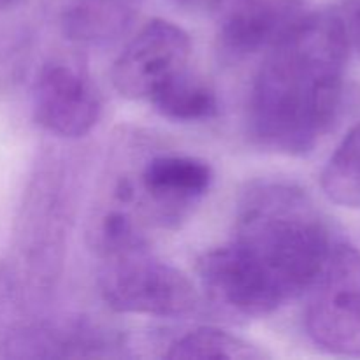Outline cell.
Returning a JSON list of instances; mask_svg holds the SVG:
<instances>
[{
  "mask_svg": "<svg viewBox=\"0 0 360 360\" xmlns=\"http://www.w3.org/2000/svg\"><path fill=\"white\" fill-rule=\"evenodd\" d=\"M322 188L333 202L360 210V123L330 155L322 172Z\"/></svg>",
  "mask_w": 360,
  "mask_h": 360,
  "instance_id": "obj_12",
  "label": "cell"
},
{
  "mask_svg": "<svg viewBox=\"0 0 360 360\" xmlns=\"http://www.w3.org/2000/svg\"><path fill=\"white\" fill-rule=\"evenodd\" d=\"M304 323L315 345L336 355H360V252L334 243L308 290Z\"/></svg>",
  "mask_w": 360,
  "mask_h": 360,
  "instance_id": "obj_4",
  "label": "cell"
},
{
  "mask_svg": "<svg viewBox=\"0 0 360 360\" xmlns=\"http://www.w3.org/2000/svg\"><path fill=\"white\" fill-rule=\"evenodd\" d=\"M186 2H202V0H186Z\"/></svg>",
  "mask_w": 360,
  "mask_h": 360,
  "instance_id": "obj_15",
  "label": "cell"
},
{
  "mask_svg": "<svg viewBox=\"0 0 360 360\" xmlns=\"http://www.w3.org/2000/svg\"><path fill=\"white\" fill-rule=\"evenodd\" d=\"M101 257L98 287L115 311L179 319L199 308V294L192 281L151 255L146 241L104 252Z\"/></svg>",
  "mask_w": 360,
  "mask_h": 360,
  "instance_id": "obj_3",
  "label": "cell"
},
{
  "mask_svg": "<svg viewBox=\"0 0 360 360\" xmlns=\"http://www.w3.org/2000/svg\"><path fill=\"white\" fill-rule=\"evenodd\" d=\"M350 44L336 9L306 13L267 55L250 91L248 130L266 150L306 155L333 129Z\"/></svg>",
  "mask_w": 360,
  "mask_h": 360,
  "instance_id": "obj_2",
  "label": "cell"
},
{
  "mask_svg": "<svg viewBox=\"0 0 360 360\" xmlns=\"http://www.w3.org/2000/svg\"><path fill=\"white\" fill-rule=\"evenodd\" d=\"M306 14V0H221L217 48L221 60L238 63L276 44Z\"/></svg>",
  "mask_w": 360,
  "mask_h": 360,
  "instance_id": "obj_7",
  "label": "cell"
},
{
  "mask_svg": "<svg viewBox=\"0 0 360 360\" xmlns=\"http://www.w3.org/2000/svg\"><path fill=\"white\" fill-rule=\"evenodd\" d=\"M192 44L172 21L151 20L125 46L112 65V84L132 101H150L165 83L188 69Z\"/></svg>",
  "mask_w": 360,
  "mask_h": 360,
  "instance_id": "obj_5",
  "label": "cell"
},
{
  "mask_svg": "<svg viewBox=\"0 0 360 360\" xmlns=\"http://www.w3.org/2000/svg\"><path fill=\"white\" fill-rule=\"evenodd\" d=\"M137 0H74L62 16V28L70 41L104 44L125 34L134 20Z\"/></svg>",
  "mask_w": 360,
  "mask_h": 360,
  "instance_id": "obj_9",
  "label": "cell"
},
{
  "mask_svg": "<svg viewBox=\"0 0 360 360\" xmlns=\"http://www.w3.org/2000/svg\"><path fill=\"white\" fill-rule=\"evenodd\" d=\"M165 357L262 360L267 357V354L234 334L213 327H200V329L188 330L172 341Z\"/></svg>",
  "mask_w": 360,
  "mask_h": 360,
  "instance_id": "obj_11",
  "label": "cell"
},
{
  "mask_svg": "<svg viewBox=\"0 0 360 360\" xmlns=\"http://www.w3.org/2000/svg\"><path fill=\"white\" fill-rule=\"evenodd\" d=\"M333 239L301 188L257 181L239 200L234 236L197 264L200 287L220 311L260 319L306 294L322 273Z\"/></svg>",
  "mask_w": 360,
  "mask_h": 360,
  "instance_id": "obj_1",
  "label": "cell"
},
{
  "mask_svg": "<svg viewBox=\"0 0 360 360\" xmlns=\"http://www.w3.org/2000/svg\"><path fill=\"white\" fill-rule=\"evenodd\" d=\"M213 183L210 164L193 157L162 155L150 160L141 174V186L164 220H178L199 202Z\"/></svg>",
  "mask_w": 360,
  "mask_h": 360,
  "instance_id": "obj_8",
  "label": "cell"
},
{
  "mask_svg": "<svg viewBox=\"0 0 360 360\" xmlns=\"http://www.w3.org/2000/svg\"><path fill=\"white\" fill-rule=\"evenodd\" d=\"M336 13L341 18L350 49L360 56V0H347L338 7Z\"/></svg>",
  "mask_w": 360,
  "mask_h": 360,
  "instance_id": "obj_13",
  "label": "cell"
},
{
  "mask_svg": "<svg viewBox=\"0 0 360 360\" xmlns=\"http://www.w3.org/2000/svg\"><path fill=\"white\" fill-rule=\"evenodd\" d=\"M150 104L172 122H206L218 115V98L213 88L188 69L165 83L150 98Z\"/></svg>",
  "mask_w": 360,
  "mask_h": 360,
  "instance_id": "obj_10",
  "label": "cell"
},
{
  "mask_svg": "<svg viewBox=\"0 0 360 360\" xmlns=\"http://www.w3.org/2000/svg\"><path fill=\"white\" fill-rule=\"evenodd\" d=\"M14 2V0H0V6H6V4H11Z\"/></svg>",
  "mask_w": 360,
  "mask_h": 360,
  "instance_id": "obj_14",
  "label": "cell"
},
{
  "mask_svg": "<svg viewBox=\"0 0 360 360\" xmlns=\"http://www.w3.org/2000/svg\"><path fill=\"white\" fill-rule=\"evenodd\" d=\"M34 118L60 137H83L97 125L102 102L97 86L76 63L53 60L42 65L32 88Z\"/></svg>",
  "mask_w": 360,
  "mask_h": 360,
  "instance_id": "obj_6",
  "label": "cell"
}]
</instances>
